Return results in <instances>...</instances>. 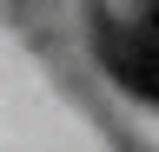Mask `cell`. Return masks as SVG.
<instances>
[{"instance_id":"6da1fadb","label":"cell","mask_w":159,"mask_h":152,"mask_svg":"<svg viewBox=\"0 0 159 152\" xmlns=\"http://www.w3.org/2000/svg\"><path fill=\"white\" fill-rule=\"evenodd\" d=\"M93 53H99V66H106L133 99H152L159 106V27H126V33L99 27L93 33Z\"/></svg>"}]
</instances>
